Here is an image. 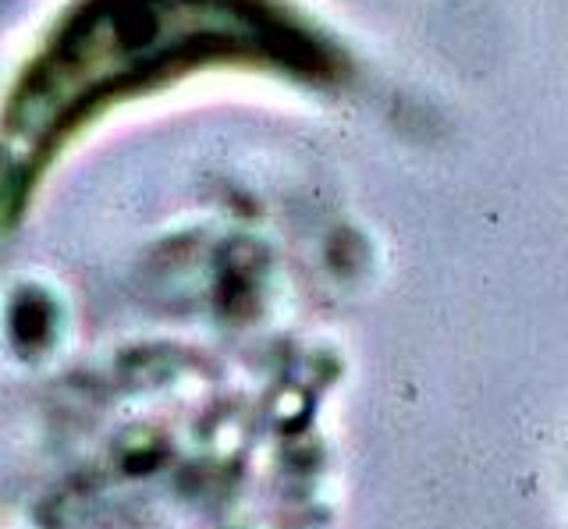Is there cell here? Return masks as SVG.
<instances>
[{
  "mask_svg": "<svg viewBox=\"0 0 568 529\" xmlns=\"http://www.w3.org/2000/svg\"><path fill=\"white\" fill-rule=\"evenodd\" d=\"M200 72L337 85L348 64L292 0H71L0 103V232L89 125Z\"/></svg>",
  "mask_w": 568,
  "mask_h": 529,
  "instance_id": "6da1fadb",
  "label": "cell"
}]
</instances>
